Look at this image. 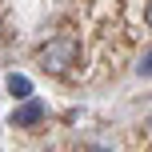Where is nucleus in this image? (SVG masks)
<instances>
[{
  "instance_id": "obj_1",
  "label": "nucleus",
  "mask_w": 152,
  "mask_h": 152,
  "mask_svg": "<svg viewBox=\"0 0 152 152\" xmlns=\"http://www.w3.org/2000/svg\"><path fill=\"white\" fill-rule=\"evenodd\" d=\"M40 68L44 72H52V76H68L72 72V64L80 60V44H76V36H56V40H48L44 48H40Z\"/></svg>"
},
{
  "instance_id": "obj_2",
  "label": "nucleus",
  "mask_w": 152,
  "mask_h": 152,
  "mask_svg": "<svg viewBox=\"0 0 152 152\" xmlns=\"http://www.w3.org/2000/svg\"><path fill=\"white\" fill-rule=\"evenodd\" d=\"M40 116H44V104H40V100H24V104L12 112V124L16 128H28V124H36Z\"/></svg>"
},
{
  "instance_id": "obj_3",
  "label": "nucleus",
  "mask_w": 152,
  "mask_h": 152,
  "mask_svg": "<svg viewBox=\"0 0 152 152\" xmlns=\"http://www.w3.org/2000/svg\"><path fill=\"white\" fill-rule=\"evenodd\" d=\"M8 92H12L16 100H32V84H28V76H8Z\"/></svg>"
},
{
  "instance_id": "obj_4",
  "label": "nucleus",
  "mask_w": 152,
  "mask_h": 152,
  "mask_svg": "<svg viewBox=\"0 0 152 152\" xmlns=\"http://www.w3.org/2000/svg\"><path fill=\"white\" fill-rule=\"evenodd\" d=\"M84 152H112V148H104V144H92V148H84Z\"/></svg>"
}]
</instances>
